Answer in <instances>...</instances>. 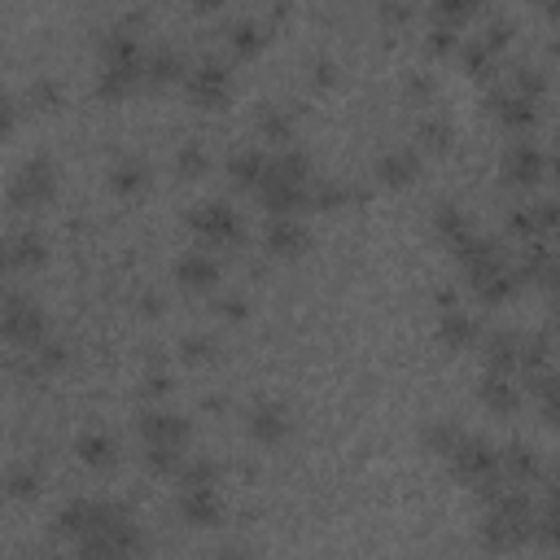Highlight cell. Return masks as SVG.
I'll return each mask as SVG.
<instances>
[{"label": "cell", "instance_id": "6da1fadb", "mask_svg": "<svg viewBox=\"0 0 560 560\" xmlns=\"http://www.w3.org/2000/svg\"><path fill=\"white\" fill-rule=\"evenodd\" d=\"M280 429H285V412H276V407H263V412H258V420H254V434L272 438V434H280Z\"/></svg>", "mask_w": 560, "mask_h": 560}, {"label": "cell", "instance_id": "7a4b0ae2", "mask_svg": "<svg viewBox=\"0 0 560 560\" xmlns=\"http://www.w3.org/2000/svg\"><path fill=\"white\" fill-rule=\"evenodd\" d=\"M83 451H88V459H92V464H101V459H110V442H101V438L83 442Z\"/></svg>", "mask_w": 560, "mask_h": 560}]
</instances>
